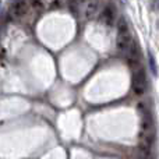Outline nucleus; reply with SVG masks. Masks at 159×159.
Segmentation results:
<instances>
[{
    "label": "nucleus",
    "instance_id": "1",
    "mask_svg": "<svg viewBox=\"0 0 159 159\" xmlns=\"http://www.w3.org/2000/svg\"><path fill=\"white\" fill-rule=\"evenodd\" d=\"M131 88L134 91V93H137L140 96L144 95V92H145V73H144V70L140 69L133 74Z\"/></svg>",
    "mask_w": 159,
    "mask_h": 159
},
{
    "label": "nucleus",
    "instance_id": "2",
    "mask_svg": "<svg viewBox=\"0 0 159 159\" xmlns=\"http://www.w3.org/2000/svg\"><path fill=\"white\" fill-rule=\"evenodd\" d=\"M28 11H30V3L27 0H16L10 6V14L14 18H21L27 16Z\"/></svg>",
    "mask_w": 159,
    "mask_h": 159
},
{
    "label": "nucleus",
    "instance_id": "3",
    "mask_svg": "<svg viewBox=\"0 0 159 159\" xmlns=\"http://www.w3.org/2000/svg\"><path fill=\"white\" fill-rule=\"evenodd\" d=\"M131 43H133V39L131 36L129 35H119L117 36V42H116V45H117V49L120 50L121 53H124V55H127L130 50V48H131Z\"/></svg>",
    "mask_w": 159,
    "mask_h": 159
},
{
    "label": "nucleus",
    "instance_id": "4",
    "mask_svg": "<svg viewBox=\"0 0 159 159\" xmlns=\"http://www.w3.org/2000/svg\"><path fill=\"white\" fill-rule=\"evenodd\" d=\"M99 7H101V3H99V0H91V2H88L87 3V7H85V10H84L85 18H88V20L93 18V17L98 14Z\"/></svg>",
    "mask_w": 159,
    "mask_h": 159
},
{
    "label": "nucleus",
    "instance_id": "5",
    "mask_svg": "<svg viewBox=\"0 0 159 159\" xmlns=\"http://www.w3.org/2000/svg\"><path fill=\"white\" fill-rule=\"evenodd\" d=\"M115 18H116L115 7H113V6H106V7L103 8V11H102V14H101V20L106 25H113Z\"/></svg>",
    "mask_w": 159,
    "mask_h": 159
},
{
    "label": "nucleus",
    "instance_id": "6",
    "mask_svg": "<svg viewBox=\"0 0 159 159\" xmlns=\"http://www.w3.org/2000/svg\"><path fill=\"white\" fill-rule=\"evenodd\" d=\"M117 30H119V35H129V34H130L129 22L126 21V18H124V17H120V18H119Z\"/></svg>",
    "mask_w": 159,
    "mask_h": 159
},
{
    "label": "nucleus",
    "instance_id": "7",
    "mask_svg": "<svg viewBox=\"0 0 159 159\" xmlns=\"http://www.w3.org/2000/svg\"><path fill=\"white\" fill-rule=\"evenodd\" d=\"M148 60H149V67H151V71L154 73V75L158 74V67H157V61H155V57L151 52L148 53Z\"/></svg>",
    "mask_w": 159,
    "mask_h": 159
},
{
    "label": "nucleus",
    "instance_id": "8",
    "mask_svg": "<svg viewBox=\"0 0 159 159\" xmlns=\"http://www.w3.org/2000/svg\"><path fill=\"white\" fill-rule=\"evenodd\" d=\"M31 7L35 8V10H43L45 3L43 0H31Z\"/></svg>",
    "mask_w": 159,
    "mask_h": 159
},
{
    "label": "nucleus",
    "instance_id": "9",
    "mask_svg": "<svg viewBox=\"0 0 159 159\" xmlns=\"http://www.w3.org/2000/svg\"><path fill=\"white\" fill-rule=\"evenodd\" d=\"M152 4H154L155 8H158L159 10V0H152Z\"/></svg>",
    "mask_w": 159,
    "mask_h": 159
},
{
    "label": "nucleus",
    "instance_id": "10",
    "mask_svg": "<svg viewBox=\"0 0 159 159\" xmlns=\"http://www.w3.org/2000/svg\"><path fill=\"white\" fill-rule=\"evenodd\" d=\"M85 2H91V0H80V3H85Z\"/></svg>",
    "mask_w": 159,
    "mask_h": 159
}]
</instances>
